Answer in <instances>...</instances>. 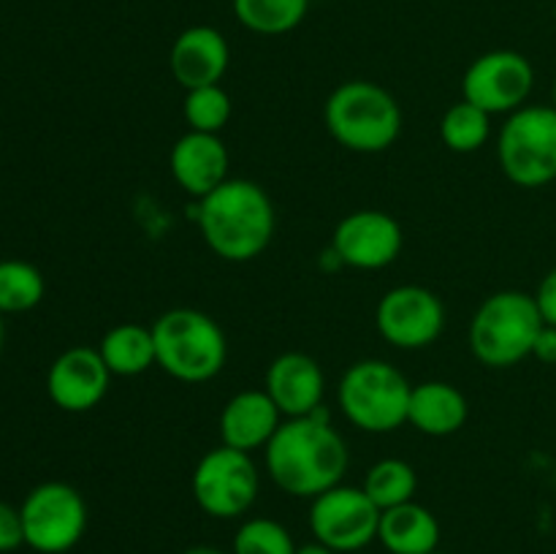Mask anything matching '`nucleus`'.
<instances>
[{"instance_id":"obj_20","label":"nucleus","mask_w":556,"mask_h":554,"mask_svg":"<svg viewBox=\"0 0 556 554\" xmlns=\"http://www.w3.org/2000/svg\"><path fill=\"white\" fill-rule=\"evenodd\" d=\"M378 541L389 554H432L440 546V521L427 505L410 500L380 511Z\"/></svg>"},{"instance_id":"obj_5","label":"nucleus","mask_w":556,"mask_h":554,"mask_svg":"<svg viewBox=\"0 0 556 554\" xmlns=\"http://www.w3.org/2000/svg\"><path fill=\"white\" fill-rule=\"evenodd\" d=\"M543 318L535 297L497 291L481 302L470 320V351L483 367L508 369L532 356Z\"/></svg>"},{"instance_id":"obj_12","label":"nucleus","mask_w":556,"mask_h":554,"mask_svg":"<svg viewBox=\"0 0 556 554\" xmlns=\"http://www.w3.org/2000/svg\"><path fill=\"white\" fill-rule=\"evenodd\" d=\"M375 326L389 345L400 351H421L443 335L445 304L424 286H396L380 297Z\"/></svg>"},{"instance_id":"obj_33","label":"nucleus","mask_w":556,"mask_h":554,"mask_svg":"<svg viewBox=\"0 0 556 554\" xmlns=\"http://www.w3.org/2000/svg\"><path fill=\"white\" fill-rule=\"evenodd\" d=\"M3 335H5V329H3V313H0V351H3Z\"/></svg>"},{"instance_id":"obj_26","label":"nucleus","mask_w":556,"mask_h":554,"mask_svg":"<svg viewBox=\"0 0 556 554\" xmlns=\"http://www.w3.org/2000/svg\"><path fill=\"white\" fill-rule=\"evenodd\" d=\"M233 112L231 96L220 85L195 87L185 92L182 114L188 130H201V134H220L228 125Z\"/></svg>"},{"instance_id":"obj_11","label":"nucleus","mask_w":556,"mask_h":554,"mask_svg":"<svg viewBox=\"0 0 556 554\" xmlns=\"http://www.w3.org/2000/svg\"><path fill=\"white\" fill-rule=\"evenodd\" d=\"M532 87L535 68L525 54L514 49H492L467 65L462 98L489 114H514L527 106Z\"/></svg>"},{"instance_id":"obj_34","label":"nucleus","mask_w":556,"mask_h":554,"mask_svg":"<svg viewBox=\"0 0 556 554\" xmlns=\"http://www.w3.org/2000/svg\"><path fill=\"white\" fill-rule=\"evenodd\" d=\"M552 106L556 109V79H554V92H552Z\"/></svg>"},{"instance_id":"obj_22","label":"nucleus","mask_w":556,"mask_h":554,"mask_svg":"<svg viewBox=\"0 0 556 554\" xmlns=\"http://www.w3.org/2000/svg\"><path fill=\"white\" fill-rule=\"evenodd\" d=\"M309 0H233V14L258 36H282L302 25Z\"/></svg>"},{"instance_id":"obj_16","label":"nucleus","mask_w":556,"mask_h":554,"mask_svg":"<svg viewBox=\"0 0 556 554\" xmlns=\"http://www.w3.org/2000/svg\"><path fill=\"white\" fill-rule=\"evenodd\" d=\"M228 166H231V158H228V147L220 139V134L188 130L185 136H179L177 144L172 147V155H168L174 182L185 193L193 196L195 201L226 182Z\"/></svg>"},{"instance_id":"obj_35","label":"nucleus","mask_w":556,"mask_h":554,"mask_svg":"<svg viewBox=\"0 0 556 554\" xmlns=\"http://www.w3.org/2000/svg\"><path fill=\"white\" fill-rule=\"evenodd\" d=\"M432 554H440V552H432Z\"/></svg>"},{"instance_id":"obj_9","label":"nucleus","mask_w":556,"mask_h":554,"mask_svg":"<svg viewBox=\"0 0 556 554\" xmlns=\"http://www.w3.org/2000/svg\"><path fill=\"white\" fill-rule=\"evenodd\" d=\"M25 546L38 554H65L85 538L87 503L71 483H38L20 508Z\"/></svg>"},{"instance_id":"obj_19","label":"nucleus","mask_w":556,"mask_h":554,"mask_svg":"<svg viewBox=\"0 0 556 554\" xmlns=\"http://www.w3.org/2000/svg\"><path fill=\"white\" fill-rule=\"evenodd\" d=\"M470 416L467 396L445 380H424L413 386L410 407H407V424L429 438H448L459 432Z\"/></svg>"},{"instance_id":"obj_1","label":"nucleus","mask_w":556,"mask_h":554,"mask_svg":"<svg viewBox=\"0 0 556 554\" xmlns=\"http://www.w3.org/2000/svg\"><path fill=\"white\" fill-rule=\"evenodd\" d=\"M264 465L275 487L291 498H318L345 478L351 454L348 443L329 421V413L286 418L269 445Z\"/></svg>"},{"instance_id":"obj_13","label":"nucleus","mask_w":556,"mask_h":554,"mask_svg":"<svg viewBox=\"0 0 556 554\" xmlns=\"http://www.w3.org/2000/svg\"><path fill=\"white\" fill-rule=\"evenodd\" d=\"M405 248V234L396 217L383 210H356L337 223L331 255L340 266L378 272L394 264Z\"/></svg>"},{"instance_id":"obj_3","label":"nucleus","mask_w":556,"mask_h":554,"mask_svg":"<svg viewBox=\"0 0 556 554\" xmlns=\"http://www.w3.org/2000/svg\"><path fill=\"white\" fill-rule=\"evenodd\" d=\"M331 139L351 152H386L402 134V109L378 81L351 79L334 87L324 106Z\"/></svg>"},{"instance_id":"obj_28","label":"nucleus","mask_w":556,"mask_h":554,"mask_svg":"<svg viewBox=\"0 0 556 554\" xmlns=\"http://www.w3.org/2000/svg\"><path fill=\"white\" fill-rule=\"evenodd\" d=\"M20 546H25V527H22L20 508L0 500V554L16 552Z\"/></svg>"},{"instance_id":"obj_6","label":"nucleus","mask_w":556,"mask_h":554,"mask_svg":"<svg viewBox=\"0 0 556 554\" xmlns=\"http://www.w3.org/2000/svg\"><path fill=\"white\" fill-rule=\"evenodd\" d=\"M410 380L383 358H362L342 373L337 402L348 421L362 432L386 435L407 424Z\"/></svg>"},{"instance_id":"obj_17","label":"nucleus","mask_w":556,"mask_h":554,"mask_svg":"<svg viewBox=\"0 0 556 554\" xmlns=\"http://www.w3.org/2000/svg\"><path fill=\"white\" fill-rule=\"evenodd\" d=\"M231 63V49L226 36L210 25H193L179 33L168 52L172 76L185 87V92L195 87L220 85Z\"/></svg>"},{"instance_id":"obj_8","label":"nucleus","mask_w":556,"mask_h":554,"mask_svg":"<svg viewBox=\"0 0 556 554\" xmlns=\"http://www.w3.org/2000/svg\"><path fill=\"white\" fill-rule=\"evenodd\" d=\"M193 500L212 519H237L244 516L258 500L261 478L253 454L237 451L231 445H217L206 451L195 465Z\"/></svg>"},{"instance_id":"obj_24","label":"nucleus","mask_w":556,"mask_h":554,"mask_svg":"<svg viewBox=\"0 0 556 554\" xmlns=\"http://www.w3.org/2000/svg\"><path fill=\"white\" fill-rule=\"evenodd\" d=\"M416 467L405 459H396V456H386V459L375 462V465L369 467L367 478H364V492L369 494V500H372L380 511L410 503V500L416 498Z\"/></svg>"},{"instance_id":"obj_10","label":"nucleus","mask_w":556,"mask_h":554,"mask_svg":"<svg viewBox=\"0 0 556 554\" xmlns=\"http://www.w3.org/2000/svg\"><path fill=\"white\" fill-rule=\"evenodd\" d=\"M378 525L380 508L369 500L364 487L337 483L313 498L309 505L313 538L337 554H358L378 541Z\"/></svg>"},{"instance_id":"obj_25","label":"nucleus","mask_w":556,"mask_h":554,"mask_svg":"<svg viewBox=\"0 0 556 554\" xmlns=\"http://www.w3.org/2000/svg\"><path fill=\"white\" fill-rule=\"evenodd\" d=\"M47 291L43 275L20 259L0 261V313H27L38 307Z\"/></svg>"},{"instance_id":"obj_7","label":"nucleus","mask_w":556,"mask_h":554,"mask_svg":"<svg viewBox=\"0 0 556 554\" xmlns=\"http://www.w3.org/2000/svg\"><path fill=\"white\" fill-rule=\"evenodd\" d=\"M505 177L519 188H543L556 179V109L527 103L508 114L497 136Z\"/></svg>"},{"instance_id":"obj_30","label":"nucleus","mask_w":556,"mask_h":554,"mask_svg":"<svg viewBox=\"0 0 556 554\" xmlns=\"http://www.w3.org/2000/svg\"><path fill=\"white\" fill-rule=\"evenodd\" d=\"M532 356L543 364H556V326L543 324L532 345Z\"/></svg>"},{"instance_id":"obj_29","label":"nucleus","mask_w":556,"mask_h":554,"mask_svg":"<svg viewBox=\"0 0 556 554\" xmlns=\"http://www.w3.org/2000/svg\"><path fill=\"white\" fill-rule=\"evenodd\" d=\"M532 297H535L538 310H541L543 324L556 326V266L543 275V280L538 282V291Z\"/></svg>"},{"instance_id":"obj_21","label":"nucleus","mask_w":556,"mask_h":554,"mask_svg":"<svg viewBox=\"0 0 556 554\" xmlns=\"http://www.w3.org/2000/svg\"><path fill=\"white\" fill-rule=\"evenodd\" d=\"M98 353L106 362L109 373L117 378H136L144 375L155 364V337L152 326L144 324H117L101 337Z\"/></svg>"},{"instance_id":"obj_15","label":"nucleus","mask_w":556,"mask_h":554,"mask_svg":"<svg viewBox=\"0 0 556 554\" xmlns=\"http://www.w3.org/2000/svg\"><path fill=\"white\" fill-rule=\"evenodd\" d=\"M264 386L282 418H302L324 411L326 375L309 353L288 351L271 358Z\"/></svg>"},{"instance_id":"obj_31","label":"nucleus","mask_w":556,"mask_h":554,"mask_svg":"<svg viewBox=\"0 0 556 554\" xmlns=\"http://www.w3.org/2000/svg\"><path fill=\"white\" fill-rule=\"evenodd\" d=\"M296 554H337V552H331V549L324 546L320 541H309L304 543V546H296Z\"/></svg>"},{"instance_id":"obj_18","label":"nucleus","mask_w":556,"mask_h":554,"mask_svg":"<svg viewBox=\"0 0 556 554\" xmlns=\"http://www.w3.org/2000/svg\"><path fill=\"white\" fill-rule=\"evenodd\" d=\"M282 424L280 407L264 389L237 391L220 411V440L237 451L266 449Z\"/></svg>"},{"instance_id":"obj_27","label":"nucleus","mask_w":556,"mask_h":554,"mask_svg":"<svg viewBox=\"0 0 556 554\" xmlns=\"http://www.w3.org/2000/svg\"><path fill=\"white\" fill-rule=\"evenodd\" d=\"M231 554H296V543L286 525L269 516H255L239 525Z\"/></svg>"},{"instance_id":"obj_32","label":"nucleus","mask_w":556,"mask_h":554,"mask_svg":"<svg viewBox=\"0 0 556 554\" xmlns=\"http://www.w3.org/2000/svg\"><path fill=\"white\" fill-rule=\"evenodd\" d=\"M182 554H228V552H223V549H217V546H206V543H201V546L185 549Z\"/></svg>"},{"instance_id":"obj_4","label":"nucleus","mask_w":556,"mask_h":554,"mask_svg":"<svg viewBox=\"0 0 556 554\" xmlns=\"http://www.w3.org/2000/svg\"><path fill=\"white\" fill-rule=\"evenodd\" d=\"M155 364L179 383H206L226 367L228 340L212 315L174 307L152 324Z\"/></svg>"},{"instance_id":"obj_14","label":"nucleus","mask_w":556,"mask_h":554,"mask_svg":"<svg viewBox=\"0 0 556 554\" xmlns=\"http://www.w3.org/2000/svg\"><path fill=\"white\" fill-rule=\"evenodd\" d=\"M114 375L98 348L76 345L60 353L47 375L49 400L65 413H87L101 405Z\"/></svg>"},{"instance_id":"obj_2","label":"nucleus","mask_w":556,"mask_h":554,"mask_svg":"<svg viewBox=\"0 0 556 554\" xmlns=\"http://www.w3.org/2000/svg\"><path fill=\"white\" fill-rule=\"evenodd\" d=\"M195 223L212 253L231 264H248L258 259L275 237V201L253 179H226L199 199Z\"/></svg>"},{"instance_id":"obj_23","label":"nucleus","mask_w":556,"mask_h":554,"mask_svg":"<svg viewBox=\"0 0 556 554\" xmlns=\"http://www.w3.org/2000/svg\"><path fill=\"white\" fill-rule=\"evenodd\" d=\"M489 136H492V114L465 98L445 109L443 119H440V139L456 155L478 152L486 144Z\"/></svg>"}]
</instances>
